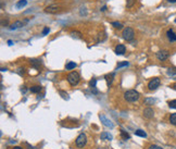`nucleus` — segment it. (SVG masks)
I'll list each match as a JSON object with an SVG mask.
<instances>
[{"mask_svg": "<svg viewBox=\"0 0 176 149\" xmlns=\"http://www.w3.org/2000/svg\"><path fill=\"white\" fill-rule=\"evenodd\" d=\"M128 62H127V61H125V62H121V63H118L116 65V69L117 70H118V69H121V68H123V67H127V65H128Z\"/></svg>", "mask_w": 176, "mask_h": 149, "instance_id": "obj_24", "label": "nucleus"}, {"mask_svg": "<svg viewBox=\"0 0 176 149\" xmlns=\"http://www.w3.org/2000/svg\"><path fill=\"white\" fill-rule=\"evenodd\" d=\"M154 115V111L153 109L151 108H146L144 110V117H147V119H151V117H153Z\"/></svg>", "mask_w": 176, "mask_h": 149, "instance_id": "obj_11", "label": "nucleus"}, {"mask_svg": "<svg viewBox=\"0 0 176 149\" xmlns=\"http://www.w3.org/2000/svg\"><path fill=\"white\" fill-rule=\"evenodd\" d=\"M155 101H157V100L153 99V98H146V99H144V104H148V106H151V104H153Z\"/></svg>", "mask_w": 176, "mask_h": 149, "instance_id": "obj_18", "label": "nucleus"}, {"mask_svg": "<svg viewBox=\"0 0 176 149\" xmlns=\"http://www.w3.org/2000/svg\"><path fill=\"white\" fill-rule=\"evenodd\" d=\"M172 88H173L174 91H176V83H175V84H173V85H172Z\"/></svg>", "mask_w": 176, "mask_h": 149, "instance_id": "obj_33", "label": "nucleus"}, {"mask_svg": "<svg viewBox=\"0 0 176 149\" xmlns=\"http://www.w3.org/2000/svg\"><path fill=\"white\" fill-rule=\"evenodd\" d=\"M135 135L136 136H140V137H144V138H146V137H147L146 132L142 131V130H137V131H135Z\"/></svg>", "mask_w": 176, "mask_h": 149, "instance_id": "obj_16", "label": "nucleus"}, {"mask_svg": "<svg viewBox=\"0 0 176 149\" xmlns=\"http://www.w3.org/2000/svg\"><path fill=\"white\" fill-rule=\"evenodd\" d=\"M114 73H111V74H108V75H105V80H107V82H108V86H110L111 84H112L113 82V77H114Z\"/></svg>", "mask_w": 176, "mask_h": 149, "instance_id": "obj_15", "label": "nucleus"}, {"mask_svg": "<svg viewBox=\"0 0 176 149\" xmlns=\"http://www.w3.org/2000/svg\"><path fill=\"white\" fill-rule=\"evenodd\" d=\"M170 122H171V124H173V125H176V113L171 114V117H170Z\"/></svg>", "mask_w": 176, "mask_h": 149, "instance_id": "obj_21", "label": "nucleus"}, {"mask_svg": "<svg viewBox=\"0 0 176 149\" xmlns=\"http://www.w3.org/2000/svg\"><path fill=\"white\" fill-rule=\"evenodd\" d=\"M71 35H73V37H77V38H81V33H79V32H72V33H71Z\"/></svg>", "mask_w": 176, "mask_h": 149, "instance_id": "obj_27", "label": "nucleus"}, {"mask_svg": "<svg viewBox=\"0 0 176 149\" xmlns=\"http://www.w3.org/2000/svg\"><path fill=\"white\" fill-rule=\"evenodd\" d=\"M160 84H161L160 78L154 77V78H152V80L149 82V84H148V88H149V91H155L159 86H160Z\"/></svg>", "mask_w": 176, "mask_h": 149, "instance_id": "obj_5", "label": "nucleus"}, {"mask_svg": "<svg viewBox=\"0 0 176 149\" xmlns=\"http://www.w3.org/2000/svg\"><path fill=\"white\" fill-rule=\"evenodd\" d=\"M167 74L170 75V76H174L176 75V69L175 68H171L167 70Z\"/></svg>", "mask_w": 176, "mask_h": 149, "instance_id": "obj_23", "label": "nucleus"}, {"mask_svg": "<svg viewBox=\"0 0 176 149\" xmlns=\"http://www.w3.org/2000/svg\"><path fill=\"white\" fill-rule=\"evenodd\" d=\"M99 117H100V120H101V122H102V124H103L104 126H107V127H110V128H113L114 127V124H113V122L111 121V120H109L108 117H105L104 114H99Z\"/></svg>", "mask_w": 176, "mask_h": 149, "instance_id": "obj_6", "label": "nucleus"}, {"mask_svg": "<svg viewBox=\"0 0 176 149\" xmlns=\"http://www.w3.org/2000/svg\"><path fill=\"white\" fill-rule=\"evenodd\" d=\"M8 44H9L10 46H11V45H12V41H8Z\"/></svg>", "mask_w": 176, "mask_h": 149, "instance_id": "obj_37", "label": "nucleus"}, {"mask_svg": "<svg viewBox=\"0 0 176 149\" xmlns=\"http://www.w3.org/2000/svg\"><path fill=\"white\" fill-rule=\"evenodd\" d=\"M149 149H162L160 146H157V145H151L149 147Z\"/></svg>", "mask_w": 176, "mask_h": 149, "instance_id": "obj_31", "label": "nucleus"}, {"mask_svg": "<svg viewBox=\"0 0 176 149\" xmlns=\"http://www.w3.org/2000/svg\"><path fill=\"white\" fill-rule=\"evenodd\" d=\"M134 3H135V0H128V1H127V5H126L127 8H131Z\"/></svg>", "mask_w": 176, "mask_h": 149, "instance_id": "obj_29", "label": "nucleus"}, {"mask_svg": "<svg viewBox=\"0 0 176 149\" xmlns=\"http://www.w3.org/2000/svg\"><path fill=\"white\" fill-rule=\"evenodd\" d=\"M28 22V20H24V21H16V22H14L11 26L9 27L11 31H13V30H18V28H20V27L24 26L26 23Z\"/></svg>", "mask_w": 176, "mask_h": 149, "instance_id": "obj_9", "label": "nucleus"}, {"mask_svg": "<svg viewBox=\"0 0 176 149\" xmlns=\"http://www.w3.org/2000/svg\"><path fill=\"white\" fill-rule=\"evenodd\" d=\"M121 137H122V138H123L124 140H127V139H129V138H131V136L128 135V134H127V133H126L125 131H122V132H121Z\"/></svg>", "mask_w": 176, "mask_h": 149, "instance_id": "obj_22", "label": "nucleus"}, {"mask_svg": "<svg viewBox=\"0 0 176 149\" xmlns=\"http://www.w3.org/2000/svg\"><path fill=\"white\" fill-rule=\"evenodd\" d=\"M79 74L77 72H75V71H73V72L68 73V82L71 84L72 86H75L77 85L78 83H79Z\"/></svg>", "mask_w": 176, "mask_h": 149, "instance_id": "obj_2", "label": "nucleus"}, {"mask_svg": "<svg viewBox=\"0 0 176 149\" xmlns=\"http://www.w3.org/2000/svg\"><path fill=\"white\" fill-rule=\"evenodd\" d=\"M26 5H27V0H18V2H16V5H15V7H16V9H22V8H24Z\"/></svg>", "mask_w": 176, "mask_h": 149, "instance_id": "obj_14", "label": "nucleus"}, {"mask_svg": "<svg viewBox=\"0 0 176 149\" xmlns=\"http://www.w3.org/2000/svg\"><path fill=\"white\" fill-rule=\"evenodd\" d=\"M112 25L115 28H122L123 25H122V23H120V22H112Z\"/></svg>", "mask_w": 176, "mask_h": 149, "instance_id": "obj_25", "label": "nucleus"}, {"mask_svg": "<svg viewBox=\"0 0 176 149\" xmlns=\"http://www.w3.org/2000/svg\"><path fill=\"white\" fill-rule=\"evenodd\" d=\"M105 9H107V7H102V9H100V10H101V11H104Z\"/></svg>", "mask_w": 176, "mask_h": 149, "instance_id": "obj_36", "label": "nucleus"}, {"mask_svg": "<svg viewBox=\"0 0 176 149\" xmlns=\"http://www.w3.org/2000/svg\"><path fill=\"white\" fill-rule=\"evenodd\" d=\"M100 138H101V139H103V140H111L113 137L110 133H108V132H103V133H101Z\"/></svg>", "mask_w": 176, "mask_h": 149, "instance_id": "obj_13", "label": "nucleus"}, {"mask_svg": "<svg viewBox=\"0 0 176 149\" xmlns=\"http://www.w3.org/2000/svg\"><path fill=\"white\" fill-rule=\"evenodd\" d=\"M31 91L32 93H34V94H37V93H40L41 91V86H33V87H31Z\"/></svg>", "mask_w": 176, "mask_h": 149, "instance_id": "obj_17", "label": "nucleus"}, {"mask_svg": "<svg viewBox=\"0 0 176 149\" xmlns=\"http://www.w3.org/2000/svg\"><path fill=\"white\" fill-rule=\"evenodd\" d=\"M31 63L33 64V65H34V67H35V68H39V67H40L41 65V62L40 61H39V60H35V59H33V60H31Z\"/></svg>", "mask_w": 176, "mask_h": 149, "instance_id": "obj_19", "label": "nucleus"}, {"mask_svg": "<svg viewBox=\"0 0 176 149\" xmlns=\"http://www.w3.org/2000/svg\"><path fill=\"white\" fill-rule=\"evenodd\" d=\"M123 38L127 41H131L133 38H134V35H135V32H134V30L131 28V27H126V28H124V31H123Z\"/></svg>", "mask_w": 176, "mask_h": 149, "instance_id": "obj_3", "label": "nucleus"}, {"mask_svg": "<svg viewBox=\"0 0 176 149\" xmlns=\"http://www.w3.org/2000/svg\"><path fill=\"white\" fill-rule=\"evenodd\" d=\"M65 68H66V70H73V69L76 68V63L75 62H68V63H66Z\"/></svg>", "mask_w": 176, "mask_h": 149, "instance_id": "obj_20", "label": "nucleus"}, {"mask_svg": "<svg viewBox=\"0 0 176 149\" xmlns=\"http://www.w3.org/2000/svg\"><path fill=\"white\" fill-rule=\"evenodd\" d=\"M166 37H167V39L171 41V43L176 41V33L174 32L172 28H170V30L166 32Z\"/></svg>", "mask_w": 176, "mask_h": 149, "instance_id": "obj_10", "label": "nucleus"}, {"mask_svg": "<svg viewBox=\"0 0 176 149\" xmlns=\"http://www.w3.org/2000/svg\"><path fill=\"white\" fill-rule=\"evenodd\" d=\"M126 52V48L124 45H117L115 47V54H124Z\"/></svg>", "mask_w": 176, "mask_h": 149, "instance_id": "obj_12", "label": "nucleus"}, {"mask_svg": "<svg viewBox=\"0 0 176 149\" xmlns=\"http://www.w3.org/2000/svg\"><path fill=\"white\" fill-rule=\"evenodd\" d=\"M139 93L136 91L135 89H129V91H125V94H124V98L128 102H135L136 100L139 99Z\"/></svg>", "mask_w": 176, "mask_h": 149, "instance_id": "obj_1", "label": "nucleus"}, {"mask_svg": "<svg viewBox=\"0 0 176 149\" xmlns=\"http://www.w3.org/2000/svg\"><path fill=\"white\" fill-rule=\"evenodd\" d=\"M168 2H171V3H175L176 2V0H167Z\"/></svg>", "mask_w": 176, "mask_h": 149, "instance_id": "obj_35", "label": "nucleus"}, {"mask_svg": "<svg viewBox=\"0 0 176 149\" xmlns=\"http://www.w3.org/2000/svg\"><path fill=\"white\" fill-rule=\"evenodd\" d=\"M60 94L62 95V97H63L64 99H68V94H65V93H63V91H60Z\"/></svg>", "mask_w": 176, "mask_h": 149, "instance_id": "obj_32", "label": "nucleus"}, {"mask_svg": "<svg viewBox=\"0 0 176 149\" xmlns=\"http://www.w3.org/2000/svg\"><path fill=\"white\" fill-rule=\"evenodd\" d=\"M168 106H170V108L172 109H176V100H172L168 102Z\"/></svg>", "mask_w": 176, "mask_h": 149, "instance_id": "obj_26", "label": "nucleus"}, {"mask_svg": "<svg viewBox=\"0 0 176 149\" xmlns=\"http://www.w3.org/2000/svg\"><path fill=\"white\" fill-rule=\"evenodd\" d=\"M175 23H176V18H175Z\"/></svg>", "mask_w": 176, "mask_h": 149, "instance_id": "obj_38", "label": "nucleus"}, {"mask_svg": "<svg viewBox=\"0 0 176 149\" xmlns=\"http://www.w3.org/2000/svg\"><path fill=\"white\" fill-rule=\"evenodd\" d=\"M49 27H45V28H44V31H42V35H47V34H48V33H49Z\"/></svg>", "mask_w": 176, "mask_h": 149, "instance_id": "obj_30", "label": "nucleus"}, {"mask_svg": "<svg viewBox=\"0 0 176 149\" xmlns=\"http://www.w3.org/2000/svg\"><path fill=\"white\" fill-rule=\"evenodd\" d=\"M61 11V7L59 5H49L45 9V12L46 13H50V14H55Z\"/></svg>", "mask_w": 176, "mask_h": 149, "instance_id": "obj_7", "label": "nucleus"}, {"mask_svg": "<svg viewBox=\"0 0 176 149\" xmlns=\"http://www.w3.org/2000/svg\"><path fill=\"white\" fill-rule=\"evenodd\" d=\"M96 84H97V80H96V78H92V80L90 81V83H89L90 88H91V87H96Z\"/></svg>", "mask_w": 176, "mask_h": 149, "instance_id": "obj_28", "label": "nucleus"}, {"mask_svg": "<svg viewBox=\"0 0 176 149\" xmlns=\"http://www.w3.org/2000/svg\"><path fill=\"white\" fill-rule=\"evenodd\" d=\"M168 57H170V54H168L167 50H161V51L157 52V58H158L160 61H164V60H166Z\"/></svg>", "mask_w": 176, "mask_h": 149, "instance_id": "obj_8", "label": "nucleus"}, {"mask_svg": "<svg viewBox=\"0 0 176 149\" xmlns=\"http://www.w3.org/2000/svg\"><path fill=\"white\" fill-rule=\"evenodd\" d=\"M175 80H176V77H175Z\"/></svg>", "mask_w": 176, "mask_h": 149, "instance_id": "obj_39", "label": "nucleus"}, {"mask_svg": "<svg viewBox=\"0 0 176 149\" xmlns=\"http://www.w3.org/2000/svg\"><path fill=\"white\" fill-rule=\"evenodd\" d=\"M75 143H76V146L78 148H84V146H85L86 143H87V138H86L85 134H79V135L77 136Z\"/></svg>", "mask_w": 176, "mask_h": 149, "instance_id": "obj_4", "label": "nucleus"}, {"mask_svg": "<svg viewBox=\"0 0 176 149\" xmlns=\"http://www.w3.org/2000/svg\"><path fill=\"white\" fill-rule=\"evenodd\" d=\"M12 149H23L22 147H20V146H15V147H13Z\"/></svg>", "mask_w": 176, "mask_h": 149, "instance_id": "obj_34", "label": "nucleus"}]
</instances>
